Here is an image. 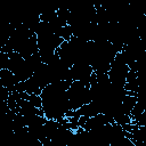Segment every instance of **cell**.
Returning <instances> with one entry per match:
<instances>
[{
  "mask_svg": "<svg viewBox=\"0 0 146 146\" xmlns=\"http://www.w3.org/2000/svg\"><path fill=\"white\" fill-rule=\"evenodd\" d=\"M26 99L29 102H31L35 107L38 108H42V97L41 95H38V94H31V95H27Z\"/></svg>",
  "mask_w": 146,
  "mask_h": 146,
  "instance_id": "1",
  "label": "cell"
}]
</instances>
